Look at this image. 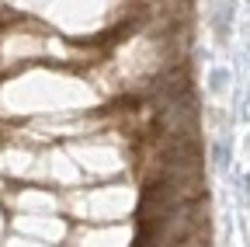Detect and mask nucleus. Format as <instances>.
Masks as SVG:
<instances>
[{
	"label": "nucleus",
	"mask_w": 250,
	"mask_h": 247,
	"mask_svg": "<svg viewBox=\"0 0 250 247\" xmlns=\"http://www.w3.org/2000/svg\"><path fill=\"white\" fill-rule=\"evenodd\" d=\"M229 11H233V7H223V11H219V18H215V32L223 35V39L229 35Z\"/></svg>",
	"instance_id": "nucleus-1"
}]
</instances>
